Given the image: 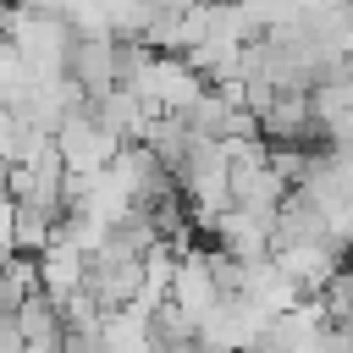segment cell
I'll return each instance as SVG.
<instances>
[{"label": "cell", "mask_w": 353, "mask_h": 353, "mask_svg": "<svg viewBox=\"0 0 353 353\" xmlns=\"http://www.w3.org/2000/svg\"><path fill=\"white\" fill-rule=\"evenodd\" d=\"M6 39H11V55H17L22 66H33L39 77H66V66H72V44H77V28H72L61 11H39V6L11 0Z\"/></svg>", "instance_id": "cell-1"}, {"label": "cell", "mask_w": 353, "mask_h": 353, "mask_svg": "<svg viewBox=\"0 0 353 353\" xmlns=\"http://www.w3.org/2000/svg\"><path fill=\"white\" fill-rule=\"evenodd\" d=\"M55 149H61V160H66V171H105L127 143L105 127V116L94 110V105H83V110H72L66 121H61V132H55Z\"/></svg>", "instance_id": "cell-2"}, {"label": "cell", "mask_w": 353, "mask_h": 353, "mask_svg": "<svg viewBox=\"0 0 353 353\" xmlns=\"http://www.w3.org/2000/svg\"><path fill=\"white\" fill-rule=\"evenodd\" d=\"M66 77H72L88 99H99L105 88H116V83H121V44H116V33H77Z\"/></svg>", "instance_id": "cell-3"}, {"label": "cell", "mask_w": 353, "mask_h": 353, "mask_svg": "<svg viewBox=\"0 0 353 353\" xmlns=\"http://www.w3.org/2000/svg\"><path fill=\"white\" fill-rule=\"evenodd\" d=\"M83 276H88V254H83V248H72V243H61V237H50V243L39 248V292H50L55 303H66V298L83 287Z\"/></svg>", "instance_id": "cell-4"}, {"label": "cell", "mask_w": 353, "mask_h": 353, "mask_svg": "<svg viewBox=\"0 0 353 353\" xmlns=\"http://www.w3.org/2000/svg\"><path fill=\"white\" fill-rule=\"evenodd\" d=\"M61 204H39V199H17V248L22 254H39L50 237H55V226H61Z\"/></svg>", "instance_id": "cell-5"}]
</instances>
